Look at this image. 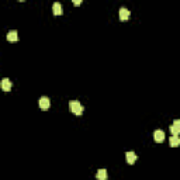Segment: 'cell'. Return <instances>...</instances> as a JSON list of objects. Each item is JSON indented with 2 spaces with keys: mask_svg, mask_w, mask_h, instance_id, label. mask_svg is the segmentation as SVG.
<instances>
[{
  "mask_svg": "<svg viewBox=\"0 0 180 180\" xmlns=\"http://www.w3.org/2000/svg\"><path fill=\"white\" fill-rule=\"evenodd\" d=\"M170 132L173 134V135H179L180 134V120L173 121V125L170 127Z\"/></svg>",
  "mask_w": 180,
  "mask_h": 180,
  "instance_id": "cell-5",
  "label": "cell"
},
{
  "mask_svg": "<svg viewBox=\"0 0 180 180\" xmlns=\"http://www.w3.org/2000/svg\"><path fill=\"white\" fill-rule=\"evenodd\" d=\"M96 177H97V180H107V170L106 169H100L99 172H97Z\"/></svg>",
  "mask_w": 180,
  "mask_h": 180,
  "instance_id": "cell-11",
  "label": "cell"
},
{
  "mask_svg": "<svg viewBox=\"0 0 180 180\" xmlns=\"http://www.w3.org/2000/svg\"><path fill=\"white\" fill-rule=\"evenodd\" d=\"M7 40L10 41V42H16L17 40H18V37H17V31H9V34H7Z\"/></svg>",
  "mask_w": 180,
  "mask_h": 180,
  "instance_id": "cell-10",
  "label": "cell"
},
{
  "mask_svg": "<svg viewBox=\"0 0 180 180\" xmlns=\"http://www.w3.org/2000/svg\"><path fill=\"white\" fill-rule=\"evenodd\" d=\"M49 106H51V101H49V99L48 97H41L40 99V108L41 110H48L49 108Z\"/></svg>",
  "mask_w": 180,
  "mask_h": 180,
  "instance_id": "cell-2",
  "label": "cell"
},
{
  "mask_svg": "<svg viewBox=\"0 0 180 180\" xmlns=\"http://www.w3.org/2000/svg\"><path fill=\"white\" fill-rule=\"evenodd\" d=\"M130 18V10L125 9V7H121L120 9V20L121 21H127Z\"/></svg>",
  "mask_w": 180,
  "mask_h": 180,
  "instance_id": "cell-6",
  "label": "cell"
},
{
  "mask_svg": "<svg viewBox=\"0 0 180 180\" xmlns=\"http://www.w3.org/2000/svg\"><path fill=\"white\" fill-rule=\"evenodd\" d=\"M0 86H2V90H4V92H9V90H11V86H13V83H11V80H10V79L4 77V79L2 80Z\"/></svg>",
  "mask_w": 180,
  "mask_h": 180,
  "instance_id": "cell-3",
  "label": "cell"
},
{
  "mask_svg": "<svg viewBox=\"0 0 180 180\" xmlns=\"http://www.w3.org/2000/svg\"><path fill=\"white\" fill-rule=\"evenodd\" d=\"M125 158H127V162L130 165L135 163V160H137V155H135V152H127V154H125Z\"/></svg>",
  "mask_w": 180,
  "mask_h": 180,
  "instance_id": "cell-7",
  "label": "cell"
},
{
  "mask_svg": "<svg viewBox=\"0 0 180 180\" xmlns=\"http://www.w3.org/2000/svg\"><path fill=\"white\" fill-rule=\"evenodd\" d=\"M169 142H170V147H173V148L180 147V138L177 137V135H172L170 139H169Z\"/></svg>",
  "mask_w": 180,
  "mask_h": 180,
  "instance_id": "cell-8",
  "label": "cell"
},
{
  "mask_svg": "<svg viewBox=\"0 0 180 180\" xmlns=\"http://www.w3.org/2000/svg\"><path fill=\"white\" fill-rule=\"evenodd\" d=\"M52 11H53V14H55V16H61V14L64 13V11H62V6H61V3H53Z\"/></svg>",
  "mask_w": 180,
  "mask_h": 180,
  "instance_id": "cell-9",
  "label": "cell"
},
{
  "mask_svg": "<svg viewBox=\"0 0 180 180\" xmlns=\"http://www.w3.org/2000/svg\"><path fill=\"white\" fill-rule=\"evenodd\" d=\"M69 108H70V111L75 114V115H82L83 114V106L79 103V101H76V100H72L69 103Z\"/></svg>",
  "mask_w": 180,
  "mask_h": 180,
  "instance_id": "cell-1",
  "label": "cell"
},
{
  "mask_svg": "<svg viewBox=\"0 0 180 180\" xmlns=\"http://www.w3.org/2000/svg\"><path fill=\"white\" fill-rule=\"evenodd\" d=\"M73 4H75V6H80V4H82V0H75Z\"/></svg>",
  "mask_w": 180,
  "mask_h": 180,
  "instance_id": "cell-12",
  "label": "cell"
},
{
  "mask_svg": "<svg viewBox=\"0 0 180 180\" xmlns=\"http://www.w3.org/2000/svg\"><path fill=\"white\" fill-rule=\"evenodd\" d=\"M154 139L156 141V142H159V143L163 142V141H165V132L162 130H156L154 132Z\"/></svg>",
  "mask_w": 180,
  "mask_h": 180,
  "instance_id": "cell-4",
  "label": "cell"
}]
</instances>
